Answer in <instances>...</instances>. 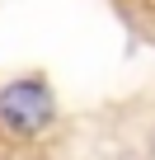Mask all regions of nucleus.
I'll use <instances>...</instances> for the list:
<instances>
[{
	"label": "nucleus",
	"instance_id": "obj_1",
	"mask_svg": "<svg viewBox=\"0 0 155 160\" xmlns=\"http://www.w3.org/2000/svg\"><path fill=\"white\" fill-rule=\"evenodd\" d=\"M56 118V104H52V90L47 80L28 75V80H14V85L0 90V122L19 137H38L47 122Z\"/></svg>",
	"mask_w": 155,
	"mask_h": 160
}]
</instances>
